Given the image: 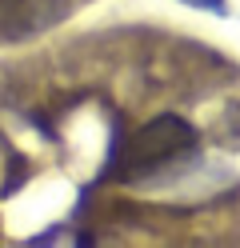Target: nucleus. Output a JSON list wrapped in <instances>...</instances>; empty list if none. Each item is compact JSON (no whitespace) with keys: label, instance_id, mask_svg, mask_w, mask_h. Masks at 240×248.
I'll return each instance as SVG.
<instances>
[{"label":"nucleus","instance_id":"nucleus-1","mask_svg":"<svg viewBox=\"0 0 240 248\" xmlns=\"http://www.w3.org/2000/svg\"><path fill=\"white\" fill-rule=\"evenodd\" d=\"M192 148H196V128H192L188 120L164 112V116H156L148 124H140V128L124 140L120 156H116V176H124V180L148 176V172L164 168L168 160L184 156Z\"/></svg>","mask_w":240,"mask_h":248},{"label":"nucleus","instance_id":"nucleus-2","mask_svg":"<svg viewBox=\"0 0 240 248\" xmlns=\"http://www.w3.org/2000/svg\"><path fill=\"white\" fill-rule=\"evenodd\" d=\"M188 4H196V8H212V12H216V8L224 4V0H188Z\"/></svg>","mask_w":240,"mask_h":248}]
</instances>
